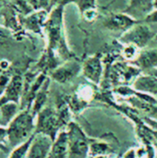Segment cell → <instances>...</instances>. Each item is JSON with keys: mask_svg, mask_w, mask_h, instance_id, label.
Listing matches in <instances>:
<instances>
[{"mask_svg": "<svg viewBox=\"0 0 157 158\" xmlns=\"http://www.w3.org/2000/svg\"><path fill=\"white\" fill-rule=\"evenodd\" d=\"M93 158H106V156H94Z\"/></svg>", "mask_w": 157, "mask_h": 158, "instance_id": "f546056e", "label": "cell"}, {"mask_svg": "<svg viewBox=\"0 0 157 158\" xmlns=\"http://www.w3.org/2000/svg\"><path fill=\"white\" fill-rule=\"evenodd\" d=\"M122 158H135V151L134 150H130L128 153L124 155Z\"/></svg>", "mask_w": 157, "mask_h": 158, "instance_id": "4316f807", "label": "cell"}, {"mask_svg": "<svg viewBox=\"0 0 157 158\" xmlns=\"http://www.w3.org/2000/svg\"><path fill=\"white\" fill-rule=\"evenodd\" d=\"M24 91V80L21 75H14L6 88L5 89L2 97L0 98V105L7 102H15L19 104Z\"/></svg>", "mask_w": 157, "mask_h": 158, "instance_id": "30bf717a", "label": "cell"}, {"mask_svg": "<svg viewBox=\"0 0 157 158\" xmlns=\"http://www.w3.org/2000/svg\"><path fill=\"white\" fill-rule=\"evenodd\" d=\"M155 158H157V155H156V156H155Z\"/></svg>", "mask_w": 157, "mask_h": 158, "instance_id": "e575fe53", "label": "cell"}, {"mask_svg": "<svg viewBox=\"0 0 157 158\" xmlns=\"http://www.w3.org/2000/svg\"><path fill=\"white\" fill-rule=\"evenodd\" d=\"M55 2H56V0H51V7L55 5Z\"/></svg>", "mask_w": 157, "mask_h": 158, "instance_id": "4dcf8cb0", "label": "cell"}, {"mask_svg": "<svg viewBox=\"0 0 157 158\" xmlns=\"http://www.w3.org/2000/svg\"><path fill=\"white\" fill-rule=\"evenodd\" d=\"M68 158H87L90 153V142L77 123L70 122L68 127Z\"/></svg>", "mask_w": 157, "mask_h": 158, "instance_id": "3957f363", "label": "cell"}, {"mask_svg": "<svg viewBox=\"0 0 157 158\" xmlns=\"http://www.w3.org/2000/svg\"><path fill=\"white\" fill-rule=\"evenodd\" d=\"M155 33L150 29L147 24L140 23V21L124 31L119 38V41L126 44H133L139 48H144L148 44L155 39Z\"/></svg>", "mask_w": 157, "mask_h": 158, "instance_id": "5b68a950", "label": "cell"}, {"mask_svg": "<svg viewBox=\"0 0 157 158\" xmlns=\"http://www.w3.org/2000/svg\"><path fill=\"white\" fill-rule=\"evenodd\" d=\"M134 90L149 94H157V77L152 74L140 75L133 82Z\"/></svg>", "mask_w": 157, "mask_h": 158, "instance_id": "5bb4252c", "label": "cell"}, {"mask_svg": "<svg viewBox=\"0 0 157 158\" xmlns=\"http://www.w3.org/2000/svg\"><path fill=\"white\" fill-rule=\"evenodd\" d=\"M0 124H1V116H0Z\"/></svg>", "mask_w": 157, "mask_h": 158, "instance_id": "836d02e7", "label": "cell"}, {"mask_svg": "<svg viewBox=\"0 0 157 158\" xmlns=\"http://www.w3.org/2000/svg\"><path fill=\"white\" fill-rule=\"evenodd\" d=\"M82 69V66L76 60L70 58L66 60L62 65H59L51 72V78L58 83H67L72 81L80 71Z\"/></svg>", "mask_w": 157, "mask_h": 158, "instance_id": "52a82bcc", "label": "cell"}, {"mask_svg": "<svg viewBox=\"0 0 157 158\" xmlns=\"http://www.w3.org/2000/svg\"><path fill=\"white\" fill-rule=\"evenodd\" d=\"M33 137H34V134L31 136L27 141L22 143L21 144L16 146L13 152L10 154L9 158H27V155H28L30 146L31 144V142L33 140Z\"/></svg>", "mask_w": 157, "mask_h": 158, "instance_id": "ffe728a7", "label": "cell"}, {"mask_svg": "<svg viewBox=\"0 0 157 158\" xmlns=\"http://www.w3.org/2000/svg\"><path fill=\"white\" fill-rule=\"evenodd\" d=\"M145 23H157V9L152 10L145 18H144Z\"/></svg>", "mask_w": 157, "mask_h": 158, "instance_id": "cb8c5ba5", "label": "cell"}, {"mask_svg": "<svg viewBox=\"0 0 157 158\" xmlns=\"http://www.w3.org/2000/svg\"><path fill=\"white\" fill-rule=\"evenodd\" d=\"M54 140L43 133H34L27 158H47L50 155Z\"/></svg>", "mask_w": 157, "mask_h": 158, "instance_id": "ba28073f", "label": "cell"}, {"mask_svg": "<svg viewBox=\"0 0 157 158\" xmlns=\"http://www.w3.org/2000/svg\"><path fill=\"white\" fill-rule=\"evenodd\" d=\"M7 139V129L0 127V143Z\"/></svg>", "mask_w": 157, "mask_h": 158, "instance_id": "484cf974", "label": "cell"}, {"mask_svg": "<svg viewBox=\"0 0 157 158\" xmlns=\"http://www.w3.org/2000/svg\"><path fill=\"white\" fill-rule=\"evenodd\" d=\"M149 74H152V75H154V76L157 77V69H154L149 70Z\"/></svg>", "mask_w": 157, "mask_h": 158, "instance_id": "83f0119b", "label": "cell"}, {"mask_svg": "<svg viewBox=\"0 0 157 158\" xmlns=\"http://www.w3.org/2000/svg\"><path fill=\"white\" fill-rule=\"evenodd\" d=\"M139 47L133 45V44H126V46L123 49V56L128 60H136L138 57L140 51Z\"/></svg>", "mask_w": 157, "mask_h": 158, "instance_id": "44dd1931", "label": "cell"}, {"mask_svg": "<svg viewBox=\"0 0 157 158\" xmlns=\"http://www.w3.org/2000/svg\"><path fill=\"white\" fill-rule=\"evenodd\" d=\"M154 9H157V0H154Z\"/></svg>", "mask_w": 157, "mask_h": 158, "instance_id": "f1b7e54d", "label": "cell"}, {"mask_svg": "<svg viewBox=\"0 0 157 158\" xmlns=\"http://www.w3.org/2000/svg\"><path fill=\"white\" fill-rule=\"evenodd\" d=\"M63 13L64 6L56 5L48 15L44 29L48 37V51L58 54L64 60H68L71 57V53L68 50L65 36L63 26Z\"/></svg>", "mask_w": 157, "mask_h": 158, "instance_id": "6da1fadb", "label": "cell"}, {"mask_svg": "<svg viewBox=\"0 0 157 158\" xmlns=\"http://www.w3.org/2000/svg\"><path fill=\"white\" fill-rule=\"evenodd\" d=\"M139 22L138 19L131 17L130 15L122 12V13H113L104 22V25L110 31H126L135 24Z\"/></svg>", "mask_w": 157, "mask_h": 158, "instance_id": "8fae6325", "label": "cell"}, {"mask_svg": "<svg viewBox=\"0 0 157 158\" xmlns=\"http://www.w3.org/2000/svg\"><path fill=\"white\" fill-rule=\"evenodd\" d=\"M11 36V31L8 28H4L0 26V46L6 44Z\"/></svg>", "mask_w": 157, "mask_h": 158, "instance_id": "603a6c76", "label": "cell"}, {"mask_svg": "<svg viewBox=\"0 0 157 158\" xmlns=\"http://www.w3.org/2000/svg\"><path fill=\"white\" fill-rule=\"evenodd\" d=\"M154 10V0H130V5L124 11L136 19L145 18Z\"/></svg>", "mask_w": 157, "mask_h": 158, "instance_id": "4fadbf2b", "label": "cell"}, {"mask_svg": "<svg viewBox=\"0 0 157 158\" xmlns=\"http://www.w3.org/2000/svg\"><path fill=\"white\" fill-rule=\"evenodd\" d=\"M5 1H6V0H0V2H5Z\"/></svg>", "mask_w": 157, "mask_h": 158, "instance_id": "d6a6232c", "label": "cell"}, {"mask_svg": "<svg viewBox=\"0 0 157 158\" xmlns=\"http://www.w3.org/2000/svg\"><path fill=\"white\" fill-rule=\"evenodd\" d=\"M82 72L84 77L94 84H99L103 76V62L100 55H94L88 57L82 65Z\"/></svg>", "mask_w": 157, "mask_h": 158, "instance_id": "9c48e42d", "label": "cell"}, {"mask_svg": "<svg viewBox=\"0 0 157 158\" xmlns=\"http://www.w3.org/2000/svg\"><path fill=\"white\" fill-rule=\"evenodd\" d=\"M50 84V79L47 78L45 80V81L43 82V86L41 87V89L39 90V92L37 93L33 102H32V108H31V113L32 115L35 117L36 115H38V113L43 108L44 104L47 100V94H48V87Z\"/></svg>", "mask_w": 157, "mask_h": 158, "instance_id": "e0dca14e", "label": "cell"}, {"mask_svg": "<svg viewBox=\"0 0 157 158\" xmlns=\"http://www.w3.org/2000/svg\"><path fill=\"white\" fill-rule=\"evenodd\" d=\"M17 108L18 104L15 102H7L0 105V116L2 125L10 123V121L17 116Z\"/></svg>", "mask_w": 157, "mask_h": 158, "instance_id": "ac0fdd59", "label": "cell"}, {"mask_svg": "<svg viewBox=\"0 0 157 158\" xmlns=\"http://www.w3.org/2000/svg\"><path fill=\"white\" fill-rule=\"evenodd\" d=\"M33 10H47L51 8V0H28Z\"/></svg>", "mask_w": 157, "mask_h": 158, "instance_id": "7402d4cb", "label": "cell"}, {"mask_svg": "<svg viewBox=\"0 0 157 158\" xmlns=\"http://www.w3.org/2000/svg\"><path fill=\"white\" fill-rule=\"evenodd\" d=\"M155 41H157V34L155 35Z\"/></svg>", "mask_w": 157, "mask_h": 158, "instance_id": "1f68e13d", "label": "cell"}, {"mask_svg": "<svg viewBox=\"0 0 157 158\" xmlns=\"http://www.w3.org/2000/svg\"><path fill=\"white\" fill-rule=\"evenodd\" d=\"M37 116L35 132L46 134L55 141L57 136L56 134L58 130L63 126L56 109L52 107H43Z\"/></svg>", "mask_w": 157, "mask_h": 158, "instance_id": "277c9868", "label": "cell"}, {"mask_svg": "<svg viewBox=\"0 0 157 158\" xmlns=\"http://www.w3.org/2000/svg\"><path fill=\"white\" fill-rule=\"evenodd\" d=\"M77 1H78V0H56V2H55V5H54V6H56V5H60V6H65L66 5L70 4V3H74V4H76V3H77Z\"/></svg>", "mask_w": 157, "mask_h": 158, "instance_id": "d4e9b609", "label": "cell"}, {"mask_svg": "<svg viewBox=\"0 0 157 158\" xmlns=\"http://www.w3.org/2000/svg\"><path fill=\"white\" fill-rule=\"evenodd\" d=\"M68 132L61 131L54 141L50 155V158H68Z\"/></svg>", "mask_w": 157, "mask_h": 158, "instance_id": "9a60e30c", "label": "cell"}, {"mask_svg": "<svg viewBox=\"0 0 157 158\" xmlns=\"http://www.w3.org/2000/svg\"><path fill=\"white\" fill-rule=\"evenodd\" d=\"M134 63L141 69H157V50L145 49L140 52Z\"/></svg>", "mask_w": 157, "mask_h": 158, "instance_id": "2e32d148", "label": "cell"}, {"mask_svg": "<svg viewBox=\"0 0 157 158\" xmlns=\"http://www.w3.org/2000/svg\"><path fill=\"white\" fill-rule=\"evenodd\" d=\"M47 18V10H35L28 16L24 17L21 23L26 29L36 33H41L42 29L45 26Z\"/></svg>", "mask_w": 157, "mask_h": 158, "instance_id": "7c38bea8", "label": "cell"}, {"mask_svg": "<svg viewBox=\"0 0 157 158\" xmlns=\"http://www.w3.org/2000/svg\"><path fill=\"white\" fill-rule=\"evenodd\" d=\"M33 118L31 111L25 109L10 121L7 127V141L12 147L21 144L35 133Z\"/></svg>", "mask_w": 157, "mask_h": 158, "instance_id": "7a4b0ae2", "label": "cell"}, {"mask_svg": "<svg viewBox=\"0 0 157 158\" xmlns=\"http://www.w3.org/2000/svg\"><path fill=\"white\" fill-rule=\"evenodd\" d=\"M142 69L135 64V66H130L125 63L114 64L111 68L110 72V81L111 83H128L130 81L134 82V81L140 76Z\"/></svg>", "mask_w": 157, "mask_h": 158, "instance_id": "8992f818", "label": "cell"}, {"mask_svg": "<svg viewBox=\"0 0 157 158\" xmlns=\"http://www.w3.org/2000/svg\"><path fill=\"white\" fill-rule=\"evenodd\" d=\"M111 151L110 146L104 142H93L90 143V153L89 156L92 157L97 156H106Z\"/></svg>", "mask_w": 157, "mask_h": 158, "instance_id": "d6986e66", "label": "cell"}]
</instances>
